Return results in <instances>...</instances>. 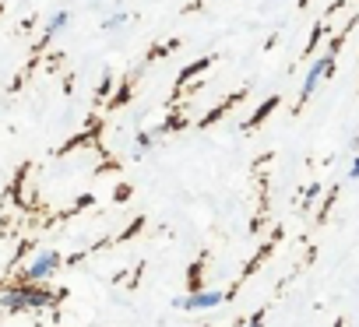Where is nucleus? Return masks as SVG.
Instances as JSON below:
<instances>
[{
	"label": "nucleus",
	"mask_w": 359,
	"mask_h": 327,
	"mask_svg": "<svg viewBox=\"0 0 359 327\" xmlns=\"http://www.w3.org/2000/svg\"><path fill=\"white\" fill-rule=\"evenodd\" d=\"M151 144H155V134H151V130H141V134L134 137V148H137V151H148Z\"/></svg>",
	"instance_id": "423d86ee"
},
{
	"label": "nucleus",
	"mask_w": 359,
	"mask_h": 327,
	"mask_svg": "<svg viewBox=\"0 0 359 327\" xmlns=\"http://www.w3.org/2000/svg\"><path fill=\"white\" fill-rule=\"evenodd\" d=\"M64 267V257L57 250H39L25 267H22V281H32V285H43V281H53V274Z\"/></svg>",
	"instance_id": "f03ea898"
},
{
	"label": "nucleus",
	"mask_w": 359,
	"mask_h": 327,
	"mask_svg": "<svg viewBox=\"0 0 359 327\" xmlns=\"http://www.w3.org/2000/svg\"><path fill=\"white\" fill-rule=\"evenodd\" d=\"M222 302H226V292H219V288H194L191 295H180L172 306L187 309V313H205V309H215Z\"/></svg>",
	"instance_id": "7ed1b4c3"
},
{
	"label": "nucleus",
	"mask_w": 359,
	"mask_h": 327,
	"mask_svg": "<svg viewBox=\"0 0 359 327\" xmlns=\"http://www.w3.org/2000/svg\"><path fill=\"white\" fill-rule=\"evenodd\" d=\"M331 71H334V53H324V57H317V60L310 64L306 78H303L299 99H310V95H313V92L320 88V81H327V78H331Z\"/></svg>",
	"instance_id": "20e7f679"
},
{
	"label": "nucleus",
	"mask_w": 359,
	"mask_h": 327,
	"mask_svg": "<svg viewBox=\"0 0 359 327\" xmlns=\"http://www.w3.org/2000/svg\"><path fill=\"white\" fill-rule=\"evenodd\" d=\"M275 106H278V99H268V102H264V106H261V109H257V113L250 116V127H254V123H261V120H264V116H268V113H271Z\"/></svg>",
	"instance_id": "0eeeda50"
},
{
	"label": "nucleus",
	"mask_w": 359,
	"mask_h": 327,
	"mask_svg": "<svg viewBox=\"0 0 359 327\" xmlns=\"http://www.w3.org/2000/svg\"><path fill=\"white\" fill-rule=\"evenodd\" d=\"M355 176H359V158H355L352 166H348V180H355Z\"/></svg>",
	"instance_id": "9d476101"
},
{
	"label": "nucleus",
	"mask_w": 359,
	"mask_h": 327,
	"mask_svg": "<svg viewBox=\"0 0 359 327\" xmlns=\"http://www.w3.org/2000/svg\"><path fill=\"white\" fill-rule=\"evenodd\" d=\"M67 25H71V11H57V15L46 22V29H43V36H39V39H43V43H50V39H53V36H60Z\"/></svg>",
	"instance_id": "39448f33"
},
{
	"label": "nucleus",
	"mask_w": 359,
	"mask_h": 327,
	"mask_svg": "<svg viewBox=\"0 0 359 327\" xmlns=\"http://www.w3.org/2000/svg\"><path fill=\"white\" fill-rule=\"evenodd\" d=\"M60 302V292L43 281V285H32V281H15V285H4L0 288V309L8 313H43V309H53Z\"/></svg>",
	"instance_id": "f257e3e1"
},
{
	"label": "nucleus",
	"mask_w": 359,
	"mask_h": 327,
	"mask_svg": "<svg viewBox=\"0 0 359 327\" xmlns=\"http://www.w3.org/2000/svg\"><path fill=\"white\" fill-rule=\"evenodd\" d=\"M243 327H264V313H254V316H250Z\"/></svg>",
	"instance_id": "1a4fd4ad"
},
{
	"label": "nucleus",
	"mask_w": 359,
	"mask_h": 327,
	"mask_svg": "<svg viewBox=\"0 0 359 327\" xmlns=\"http://www.w3.org/2000/svg\"><path fill=\"white\" fill-rule=\"evenodd\" d=\"M120 25H127V15H123V11H116V15H109V18L102 22L106 32H109V29H120Z\"/></svg>",
	"instance_id": "6e6552de"
}]
</instances>
